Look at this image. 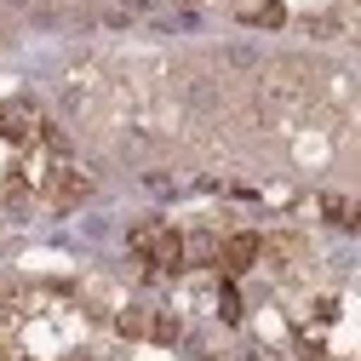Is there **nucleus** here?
<instances>
[{"label":"nucleus","mask_w":361,"mask_h":361,"mask_svg":"<svg viewBox=\"0 0 361 361\" xmlns=\"http://www.w3.org/2000/svg\"><path fill=\"white\" fill-rule=\"evenodd\" d=\"M86 195V172L47 109L23 98L0 104V235L35 218L69 212Z\"/></svg>","instance_id":"f03ea898"},{"label":"nucleus","mask_w":361,"mask_h":361,"mask_svg":"<svg viewBox=\"0 0 361 361\" xmlns=\"http://www.w3.org/2000/svg\"><path fill=\"white\" fill-rule=\"evenodd\" d=\"M0 361H207L161 310L115 304L75 281L0 287Z\"/></svg>","instance_id":"f257e3e1"}]
</instances>
